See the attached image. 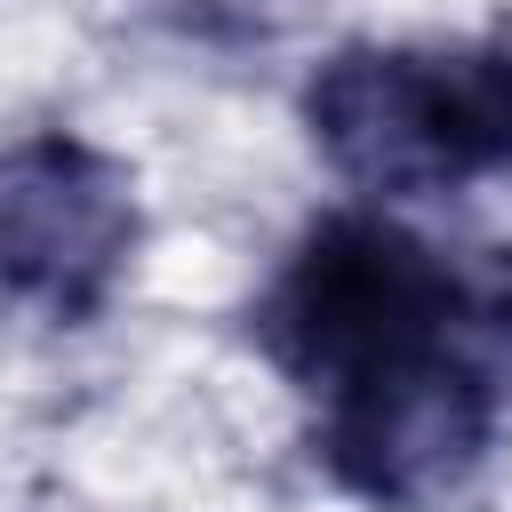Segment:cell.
Masks as SVG:
<instances>
[{
    "mask_svg": "<svg viewBox=\"0 0 512 512\" xmlns=\"http://www.w3.org/2000/svg\"><path fill=\"white\" fill-rule=\"evenodd\" d=\"M304 128L376 200L512 168V32L488 48H336L304 88Z\"/></svg>",
    "mask_w": 512,
    "mask_h": 512,
    "instance_id": "1",
    "label": "cell"
},
{
    "mask_svg": "<svg viewBox=\"0 0 512 512\" xmlns=\"http://www.w3.org/2000/svg\"><path fill=\"white\" fill-rule=\"evenodd\" d=\"M496 416H504V392L456 336L440 352H416L400 368H376V376L328 392L312 448L336 488H352L384 512H432L440 496H456L480 472Z\"/></svg>",
    "mask_w": 512,
    "mask_h": 512,
    "instance_id": "3",
    "label": "cell"
},
{
    "mask_svg": "<svg viewBox=\"0 0 512 512\" xmlns=\"http://www.w3.org/2000/svg\"><path fill=\"white\" fill-rule=\"evenodd\" d=\"M464 272L376 208L320 216L256 304V344L312 400L456 344Z\"/></svg>",
    "mask_w": 512,
    "mask_h": 512,
    "instance_id": "2",
    "label": "cell"
},
{
    "mask_svg": "<svg viewBox=\"0 0 512 512\" xmlns=\"http://www.w3.org/2000/svg\"><path fill=\"white\" fill-rule=\"evenodd\" d=\"M136 256V184L112 152L40 128L0 152V312L96 320Z\"/></svg>",
    "mask_w": 512,
    "mask_h": 512,
    "instance_id": "4",
    "label": "cell"
},
{
    "mask_svg": "<svg viewBox=\"0 0 512 512\" xmlns=\"http://www.w3.org/2000/svg\"><path fill=\"white\" fill-rule=\"evenodd\" d=\"M456 336H464V352L496 376V392H512V248H496L480 272H464Z\"/></svg>",
    "mask_w": 512,
    "mask_h": 512,
    "instance_id": "5",
    "label": "cell"
}]
</instances>
